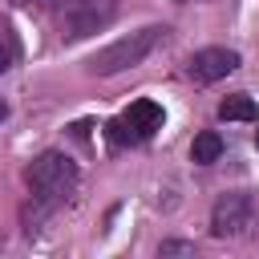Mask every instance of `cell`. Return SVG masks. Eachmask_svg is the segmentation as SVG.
Returning <instances> with one entry per match:
<instances>
[{"label":"cell","mask_w":259,"mask_h":259,"mask_svg":"<svg viewBox=\"0 0 259 259\" xmlns=\"http://www.w3.org/2000/svg\"><path fill=\"white\" fill-rule=\"evenodd\" d=\"M24 182H28V202H24L20 219H24V231H36L77 190V162L61 150H45L28 162Z\"/></svg>","instance_id":"cell-1"},{"label":"cell","mask_w":259,"mask_h":259,"mask_svg":"<svg viewBox=\"0 0 259 259\" xmlns=\"http://www.w3.org/2000/svg\"><path fill=\"white\" fill-rule=\"evenodd\" d=\"M166 24H146V28H138V32H130V36H117L113 45H105L101 53H93L89 61H85V69L93 73V77H113V73H125V69H134V65H142L162 40H166Z\"/></svg>","instance_id":"cell-2"},{"label":"cell","mask_w":259,"mask_h":259,"mask_svg":"<svg viewBox=\"0 0 259 259\" xmlns=\"http://www.w3.org/2000/svg\"><path fill=\"white\" fill-rule=\"evenodd\" d=\"M117 16V0H61L57 4V28L61 40H85Z\"/></svg>","instance_id":"cell-3"},{"label":"cell","mask_w":259,"mask_h":259,"mask_svg":"<svg viewBox=\"0 0 259 259\" xmlns=\"http://www.w3.org/2000/svg\"><path fill=\"white\" fill-rule=\"evenodd\" d=\"M162 121H166L162 105L150 101V97H138V101H130V109L117 113L105 130H109V142H113V146H142L146 138H154V134L162 130Z\"/></svg>","instance_id":"cell-4"},{"label":"cell","mask_w":259,"mask_h":259,"mask_svg":"<svg viewBox=\"0 0 259 259\" xmlns=\"http://www.w3.org/2000/svg\"><path fill=\"white\" fill-rule=\"evenodd\" d=\"M255 219V202L247 190H231L219 194V202L210 206V235L214 239H239Z\"/></svg>","instance_id":"cell-5"},{"label":"cell","mask_w":259,"mask_h":259,"mask_svg":"<svg viewBox=\"0 0 259 259\" xmlns=\"http://www.w3.org/2000/svg\"><path fill=\"white\" fill-rule=\"evenodd\" d=\"M235 69H239V53H235V49H223V45L198 49V53L186 61V77H190L194 85H210V81H219V77H227V73H235Z\"/></svg>","instance_id":"cell-6"},{"label":"cell","mask_w":259,"mask_h":259,"mask_svg":"<svg viewBox=\"0 0 259 259\" xmlns=\"http://www.w3.org/2000/svg\"><path fill=\"white\" fill-rule=\"evenodd\" d=\"M219 117H223V121H255V117H259V105H255V97H247V93H231V97L219 101Z\"/></svg>","instance_id":"cell-7"},{"label":"cell","mask_w":259,"mask_h":259,"mask_svg":"<svg viewBox=\"0 0 259 259\" xmlns=\"http://www.w3.org/2000/svg\"><path fill=\"white\" fill-rule=\"evenodd\" d=\"M223 158V138L214 134V130H202V134H194V142H190V162H198V166H210V162H219Z\"/></svg>","instance_id":"cell-8"},{"label":"cell","mask_w":259,"mask_h":259,"mask_svg":"<svg viewBox=\"0 0 259 259\" xmlns=\"http://www.w3.org/2000/svg\"><path fill=\"white\" fill-rule=\"evenodd\" d=\"M16 57H20V40L8 24H0V73H8L16 65Z\"/></svg>","instance_id":"cell-9"},{"label":"cell","mask_w":259,"mask_h":259,"mask_svg":"<svg viewBox=\"0 0 259 259\" xmlns=\"http://www.w3.org/2000/svg\"><path fill=\"white\" fill-rule=\"evenodd\" d=\"M158 255H162V259H170V255H186V259H190V255H194V243H186V239H166V243L158 247Z\"/></svg>","instance_id":"cell-10"},{"label":"cell","mask_w":259,"mask_h":259,"mask_svg":"<svg viewBox=\"0 0 259 259\" xmlns=\"http://www.w3.org/2000/svg\"><path fill=\"white\" fill-rule=\"evenodd\" d=\"M16 8H45V4H53V0H12Z\"/></svg>","instance_id":"cell-11"},{"label":"cell","mask_w":259,"mask_h":259,"mask_svg":"<svg viewBox=\"0 0 259 259\" xmlns=\"http://www.w3.org/2000/svg\"><path fill=\"white\" fill-rule=\"evenodd\" d=\"M4 117H8V101L0 97V125H4Z\"/></svg>","instance_id":"cell-12"},{"label":"cell","mask_w":259,"mask_h":259,"mask_svg":"<svg viewBox=\"0 0 259 259\" xmlns=\"http://www.w3.org/2000/svg\"><path fill=\"white\" fill-rule=\"evenodd\" d=\"M255 146H259V130H255Z\"/></svg>","instance_id":"cell-13"}]
</instances>
